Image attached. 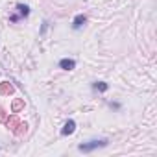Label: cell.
Returning <instances> with one entry per match:
<instances>
[{"label": "cell", "instance_id": "6da1fadb", "mask_svg": "<svg viewBox=\"0 0 157 157\" xmlns=\"http://www.w3.org/2000/svg\"><path fill=\"white\" fill-rule=\"evenodd\" d=\"M104 146H107V140L105 139H94V140H89V142H83V144H80L78 146V150L80 151H83V153H91V151H94V150H98V148H104Z\"/></svg>", "mask_w": 157, "mask_h": 157}, {"label": "cell", "instance_id": "7a4b0ae2", "mask_svg": "<svg viewBox=\"0 0 157 157\" xmlns=\"http://www.w3.org/2000/svg\"><path fill=\"white\" fill-rule=\"evenodd\" d=\"M74 131H76V122H74V120H68V122L63 126L61 135H63V137H67V135H72Z\"/></svg>", "mask_w": 157, "mask_h": 157}, {"label": "cell", "instance_id": "3957f363", "mask_svg": "<svg viewBox=\"0 0 157 157\" xmlns=\"http://www.w3.org/2000/svg\"><path fill=\"white\" fill-rule=\"evenodd\" d=\"M85 22H87V17L85 15H76L74 21H72V30H80Z\"/></svg>", "mask_w": 157, "mask_h": 157}, {"label": "cell", "instance_id": "277c9868", "mask_svg": "<svg viewBox=\"0 0 157 157\" xmlns=\"http://www.w3.org/2000/svg\"><path fill=\"white\" fill-rule=\"evenodd\" d=\"M59 68H63V70H74L76 68V61L74 59H61L59 61Z\"/></svg>", "mask_w": 157, "mask_h": 157}, {"label": "cell", "instance_id": "5b68a950", "mask_svg": "<svg viewBox=\"0 0 157 157\" xmlns=\"http://www.w3.org/2000/svg\"><path fill=\"white\" fill-rule=\"evenodd\" d=\"M93 89H94V91H100V93H105V91L109 89V85H107L105 82H96V83H93Z\"/></svg>", "mask_w": 157, "mask_h": 157}, {"label": "cell", "instance_id": "8992f818", "mask_svg": "<svg viewBox=\"0 0 157 157\" xmlns=\"http://www.w3.org/2000/svg\"><path fill=\"white\" fill-rule=\"evenodd\" d=\"M17 10H19V17H28L30 15V8L26 4H19Z\"/></svg>", "mask_w": 157, "mask_h": 157}, {"label": "cell", "instance_id": "52a82bcc", "mask_svg": "<svg viewBox=\"0 0 157 157\" xmlns=\"http://www.w3.org/2000/svg\"><path fill=\"white\" fill-rule=\"evenodd\" d=\"M11 91H13V87H11L10 83H6V85L0 87V93H11Z\"/></svg>", "mask_w": 157, "mask_h": 157}, {"label": "cell", "instance_id": "ba28073f", "mask_svg": "<svg viewBox=\"0 0 157 157\" xmlns=\"http://www.w3.org/2000/svg\"><path fill=\"white\" fill-rule=\"evenodd\" d=\"M19 19H21V17H19V15H11V22H17V21H19Z\"/></svg>", "mask_w": 157, "mask_h": 157}]
</instances>
